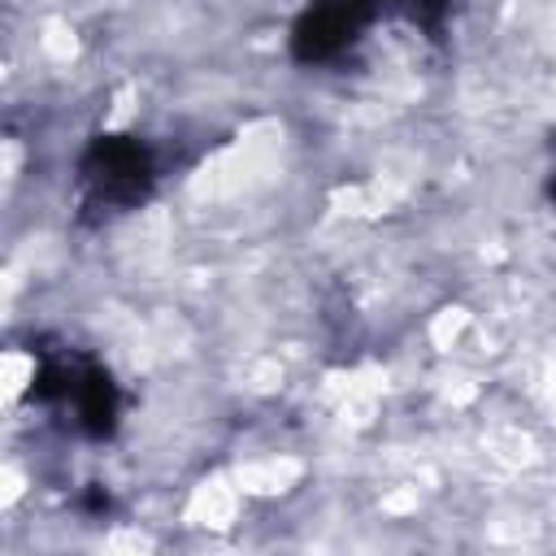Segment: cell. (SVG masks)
Wrapping results in <instances>:
<instances>
[{
	"mask_svg": "<svg viewBox=\"0 0 556 556\" xmlns=\"http://www.w3.org/2000/svg\"><path fill=\"white\" fill-rule=\"evenodd\" d=\"M378 9L382 0H313L291 30V56L304 65L339 56L369 26Z\"/></svg>",
	"mask_w": 556,
	"mask_h": 556,
	"instance_id": "cell-2",
	"label": "cell"
},
{
	"mask_svg": "<svg viewBox=\"0 0 556 556\" xmlns=\"http://www.w3.org/2000/svg\"><path fill=\"white\" fill-rule=\"evenodd\" d=\"M83 187H87L91 204H104V208H126V204L143 200L148 187H152L148 148L130 135L91 139V148L83 156Z\"/></svg>",
	"mask_w": 556,
	"mask_h": 556,
	"instance_id": "cell-1",
	"label": "cell"
},
{
	"mask_svg": "<svg viewBox=\"0 0 556 556\" xmlns=\"http://www.w3.org/2000/svg\"><path fill=\"white\" fill-rule=\"evenodd\" d=\"M391 4H400L417 26L439 30V26H443V13H447V4H452V0H391Z\"/></svg>",
	"mask_w": 556,
	"mask_h": 556,
	"instance_id": "cell-4",
	"label": "cell"
},
{
	"mask_svg": "<svg viewBox=\"0 0 556 556\" xmlns=\"http://www.w3.org/2000/svg\"><path fill=\"white\" fill-rule=\"evenodd\" d=\"M65 404H74L78 413V426L91 434V439H109L117 430V408H122V395H117V382L91 365V361H78L70 365V382H65Z\"/></svg>",
	"mask_w": 556,
	"mask_h": 556,
	"instance_id": "cell-3",
	"label": "cell"
},
{
	"mask_svg": "<svg viewBox=\"0 0 556 556\" xmlns=\"http://www.w3.org/2000/svg\"><path fill=\"white\" fill-rule=\"evenodd\" d=\"M552 200H556V178H552Z\"/></svg>",
	"mask_w": 556,
	"mask_h": 556,
	"instance_id": "cell-5",
	"label": "cell"
}]
</instances>
